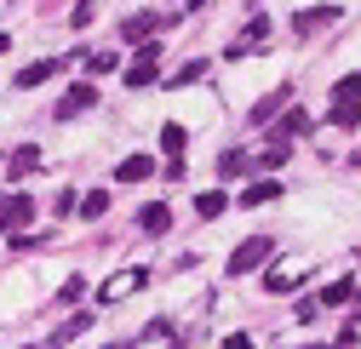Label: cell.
Returning a JSON list of instances; mask_svg holds the SVG:
<instances>
[{"mask_svg":"<svg viewBox=\"0 0 361 349\" xmlns=\"http://www.w3.org/2000/svg\"><path fill=\"white\" fill-rule=\"evenodd\" d=\"M327 23H338V6H333V0H327V6L298 12V18H293V34H315V29H327Z\"/></svg>","mask_w":361,"mask_h":349,"instance_id":"cell-9","label":"cell"},{"mask_svg":"<svg viewBox=\"0 0 361 349\" xmlns=\"http://www.w3.org/2000/svg\"><path fill=\"white\" fill-rule=\"evenodd\" d=\"M86 109H98V80H75L69 92L58 98V120H75V115H86Z\"/></svg>","mask_w":361,"mask_h":349,"instance_id":"cell-5","label":"cell"},{"mask_svg":"<svg viewBox=\"0 0 361 349\" xmlns=\"http://www.w3.org/2000/svg\"><path fill=\"white\" fill-rule=\"evenodd\" d=\"M161 29H166V23H161L155 12H132V18L121 23V34H126V40H149V34H161Z\"/></svg>","mask_w":361,"mask_h":349,"instance_id":"cell-14","label":"cell"},{"mask_svg":"<svg viewBox=\"0 0 361 349\" xmlns=\"http://www.w3.org/2000/svg\"><path fill=\"white\" fill-rule=\"evenodd\" d=\"M92 18H98V0H75V12H69V23H75V29H86Z\"/></svg>","mask_w":361,"mask_h":349,"instance_id":"cell-25","label":"cell"},{"mask_svg":"<svg viewBox=\"0 0 361 349\" xmlns=\"http://www.w3.org/2000/svg\"><path fill=\"white\" fill-rule=\"evenodd\" d=\"M304 132H310V115H304V109H287V115L276 120V132H269V138H287V144H293V138H304Z\"/></svg>","mask_w":361,"mask_h":349,"instance_id":"cell-16","label":"cell"},{"mask_svg":"<svg viewBox=\"0 0 361 349\" xmlns=\"http://www.w3.org/2000/svg\"><path fill=\"white\" fill-rule=\"evenodd\" d=\"M75 201H80V195H75V189H58V201H52V212H58V217H63V212H75Z\"/></svg>","mask_w":361,"mask_h":349,"instance_id":"cell-28","label":"cell"},{"mask_svg":"<svg viewBox=\"0 0 361 349\" xmlns=\"http://www.w3.org/2000/svg\"><path fill=\"white\" fill-rule=\"evenodd\" d=\"M138 286H149V269H121L115 281H104V286H98V303H121V298H132Z\"/></svg>","mask_w":361,"mask_h":349,"instance_id":"cell-6","label":"cell"},{"mask_svg":"<svg viewBox=\"0 0 361 349\" xmlns=\"http://www.w3.org/2000/svg\"><path fill=\"white\" fill-rule=\"evenodd\" d=\"M247 166H252V155H247V149H224V155H218V172H224V178H241Z\"/></svg>","mask_w":361,"mask_h":349,"instance_id":"cell-22","label":"cell"},{"mask_svg":"<svg viewBox=\"0 0 361 349\" xmlns=\"http://www.w3.org/2000/svg\"><path fill=\"white\" fill-rule=\"evenodd\" d=\"M201 75H207V63H201V58H195V63H184V69H178V75H172V80H166V86H195V80H201Z\"/></svg>","mask_w":361,"mask_h":349,"instance_id":"cell-24","label":"cell"},{"mask_svg":"<svg viewBox=\"0 0 361 349\" xmlns=\"http://www.w3.org/2000/svg\"><path fill=\"white\" fill-rule=\"evenodd\" d=\"M269 258H276V241L269 235H252V241H241L235 252H230V275H252V269H264Z\"/></svg>","mask_w":361,"mask_h":349,"instance_id":"cell-2","label":"cell"},{"mask_svg":"<svg viewBox=\"0 0 361 349\" xmlns=\"http://www.w3.org/2000/svg\"><path fill=\"white\" fill-rule=\"evenodd\" d=\"M86 326H92V315H86V310H75L63 326H52V338H47V343H69V338H80Z\"/></svg>","mask_w":361,"mask_h":349,"instance_id":"cell-19","label":"cell"},{"mask_svg":"<svg viewBox=\"0 0 361 349\" xmlns=\"http://www.w3.org/2000/svg\"><path fill=\"white\" fill-rule=\"evenodd\" d=\"M190 6H207V0H190Z\"/></svg>","mask_w":361,"mask_h":349,"instance_id":"cell-32","label":"cell"},{"mask_svg":"<svg viewBox=\"0 0 361 349\" xmlns=\"http://www.w3.org/2000/svg\"><path fill=\"white\" fill-rule=\"evenodd\" d=\"M161 149H166V155L178 160V155L190 149V132H184V126H178V120H166V126H161Z\"/></svg>","mask_w":361,"mask_h":349,"instance_id":"cell-20","label":"cell"},{"mask_svg":"<svg viewBox=\"0 0 361 349\" xmlns=\"http://www.w3.org/2000/svg\"><path fill=\"white\" fill-rule=\"evenodd\" d=\"M149 338H155V343H166V338H178V326H166V321H155V326H144V343H149Z\"/></svg>","mask_w":361,"mask_h":349,"instance_id":"cell-27","label":"cell"},{"mask_svg":"<svg viewBox=\"0 0 361 349\" xmlns=\"http://www.w3.org/2000/svg\"><path fill=\"white\" fill-rule=\"evenodd\" d=\"M355 286H361V275H338V281H327V286H322V310H338V303H350Z\"/></svg>","mask_w":361,"mask_h":349,"instance_id":"cell-13","label":"cell"},{"mask_svg":"<svg viewBox=\"0 0 361 349\" xmlns=\"http://www.w3.org/2000/svg\"><path fill=\"white\" fill-rule=\"evenodd\" d=\"M58 69H63V58H35V63H23L18 69V92H29V86H47V80H58Z\"/></svg>","mask_w":361,"mask_h":349,"instance_id":"cell-7","label":"cell"},{"mask_svg":"<svg viewBox=\"0 0 361 349\" xmlns=\"http://www.w3.org/2000/svg\"><path fill=\"white\" fill-rule=\"evenodd\" d=\"M6 46H12V34H0V52H6Z\"/></svg>","mask_w":361,"mask_h":349,"instance_id":"cell-31","label":"cell"},{"mask_svg":"<svg viewBox=\"0 0 361 349\" xmlns=\"http://www.w3.org/2000/svg\"><path fill=\"white\" fill-rule=\"evenodd\" d=\"M115 69H121V52H109V46H104V52H86V75H92V80H104V75H115Z\"/></svg>","mask_w":361,"mask_h":349,"instance_id":"cell-18","label":"cell"},{"mask_svg":"<svg viewBox=\"0 0 361 349\" xmlns=\"http://www.w3.org/2000/svg\"><path fill=\"white\" fill-rule=\"evenodd\" d=\"M350 303H355V321H361V286H355V298H350Z\"/></svg>","mask_w":361,"mask_h":349,"instance_id":"cell-30","label":"cell"},{"mask_svg":"<svg viewBox=\"0 0 361 349\" xmlns=\"http://www.w3.org/2000/svg\"><path fill=\"white\" fill-rule=\"evenodd\" d=\"M144 178H155V160L149 155H126L115 166V184H144Z\"/></svg>","mask_w":361,"mask_h":349,"instance_id":"cell-11","label":"cell"},{"mask_svg":"<svg viewBox=\"0 0 361 349\" xmlns=\"http://www.w3.org/2000/svg\"><path fill=\"white\" fill-rule=\"evenodd\" d=\"M35 166H40V149H35V144H23V149H18L12 160H6V178L18 184V178H29V172H35Z\"/></svg>","mask_w":361,"mask_h":349,"instance_id":"cell-17","label":"cell"},{"mask_svg":"<svg viewBox=\"0 0 361 349\" xmlns=\"http://www.w3.org/2000/svg\"><path fill=\"white\" fill-rule=\"evenodd\" d=\"M281 189H287V184L258 178V184H247V189H241V206H269V201H281Z\"/></svg>","mask_w":361,"mask_h":349,"instance_id":"cell-15","label":"cell"},{"mask_svg":"<svg viewBox=\"0 0 361 349\" xmlns=\"http://www.w3.org/2000/svg\"><path fill=\"white\" fill-rule=\"evenodd\" d=\"M161 80V46H155V34H149V46H138V58H132V69H126V86L132 92H144V86H155Z\"/></svg>","mask_w":361,"mask_h":349,"instance_id":"cell-4","label":"cell"},{"mask_svg":"<svg viewBox=\"0 0 361 349\" xmlns=\"http://www.w3.org/2000/svg\"><path fill=\"white\" fill-rule=\"evenodd\" d=\"M75 212H80V217H104V212H109V195H104V189H86V195L75 201Z\"/></svg>","mask_w":361,"mask_h":349,"instance_id":"cell-23","label":"cell"},{"mask_svg":"<svg viewBox=\"0 0 361 349\" xmlns=\"http://www.w3.org/2000/svg\"><path fill=\"white\" fill-rule=\"evenodd\" d=\"M287 103H293V86H276V92H264V98L252 103V120H258V126H264V120H276Z\"/></svg>","mask_w":361,"mask_h":349,"instance_id":"cell-10","label":"cell"},{"mask_svg":"<svg viewBox=\"0 0 361 349\" xmlns=\"http://www.w3.org/2000/svg\"><path fill=\"white\" fill-rule=\"evenodd\" d=\"M80 298H86V281H80V275H69V281L58 286V303H80Z\"/></svg>","mask_w":361,"mask_h":349,"instance_id":"cell-26","label":"cell"},{"mask_svg":"<svg viewBox=\"0 0 361 349\" xmlns=\"http://www.w3.org/2000/svg\"><path fill=\"white\" fill-rule=\"evenodd\" d=\"M327 120L338 126V132L361 126V75H344V80L333 86V109H327Z\"/></svg>","mask_w":361,"mask_h":349,"instance_id":"cell-1","label":"cell"},{"mask_svg":"<svg viewBox=\"0 0 361 349\" xmlns=\"http://www.w3.org/2000/svg\"><path fill=\"white\" fill-rule=\"evenodd\" d=\"M264 34H269V18H252V23H247V29L235 34V46H230V58H247V52H264V46H258Z\"/></svg>","mask_w":361,"mask_h":349,"instance_id":"cell-12","label":"cell"},{"mask_svg":"<svg viewBox=\"0 0 361 349\" xmlns=\"http://www.w3.org/2000/svg\"><path fill=\"white\" fill-rule=\"evenodd\" d=\"M138 229H144L149 241H155V235H166V229H172V206H166V201H149V206L138 212Z\"/></svg>","mask_w":361,"mask_h":349,"instance_id":"cell-8","label":"cell"},{"mask_svg":"<svg viewBox=\"0 0 361 349\" xmlns=\"http://www.w3.org/2000/svg\"><path fill=\"white\" fill-rule=\"evenodd\" d=\"M29 224H35V195L12 189L6 201H0V229H6V235H23Z\"/></svg>","mask_w":361,"mask_h":349,"instance_id":"cell-3","label":"cell"},{"mask_svg":"<svg viewBox=\"0 0 361 349\" xmlns=\"http://www.w3.org/2000/svg\"><path fill=\"white\" fill-rule=\"evenodd\" d=\"M224 206H230V195H224V189H201V195H195V217H218Z\"/></svg>","mask_w":361,"mask_h":349,"instance_id":"cell-21","label":"cell"},{"mask_svg":"<svg viewBox=\"0 0 361 349\" xmlns=\"http://www.w3.org/2000/svg\"><path fill=\"white\" fill-rule=\"evenodd\" d=\"M315 315H322V298H304V303H298V321H304V326H310V321H315Z\"/></svg>","mask_w":361,"mask_h":349,"instance_id":"cell-29","label":"cell"}]
</instances>
